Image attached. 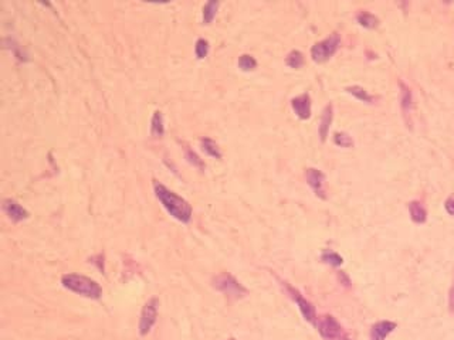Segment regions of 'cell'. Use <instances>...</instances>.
<instances>
[{
	"instance_id": "8fae6325",
	"label": "cell",
	"mask_w": 454,
	"mask_h": 340,
	"mask_svg": "<svg viewBox=\"0 0 454 340\" xmlns=\"http://www.w3.org/2000/svg\"><path fill=\"white\" fill-rule=\"evenodd\" d=\"M396 326L397 325L391 320H381L375 323L370 329V340H385L396 329Z\"/></svg>"
},
{
	"instance_id": "4316f807",
	"label": "cell",
	"mask_w": 454,
	"mask_h": 340,
	"mask_svg": "<svg viewBox=\"0 0 454 340\" xmlns=\"http://www.w3.org/2000/svg\"><path fill=\"white\" fill-rule=\"evenodd\" d=\"M338 278L341 281V283L344 285V286H348V288H351V280H349V277L345 274L344 271H339L338 272Z\"/></svg>"
},
{
	"instance_id": "484cf974",
	"label": "cell",
	"mask_w": 454,
	"mask_h": 340,
	"mask_svg": "<svg viewBox=\"0 0 454 340\" xmlns=\"http://www.w3.org/2000/svg\"><path fill=\"white\" fill-rule=\"evenodd\" d=\"M444 208H446V211H447L450 216H453L454 217V197H449V198L446 200Z\"/></svg>"
},
{
	"instance_id": "f1b7e54d",
	"label": "cell",
	"mask_w": 454,
	"mask_h": 340,
	"mask_svg": "<svg viewBox=\"0 0 454 340\" xmlns=\"http://www.w3.org/2000/svg\"><path fill=\"white\" fill-rule=\"evenodd\" d=\"M341 340H351V339H349V338H346V335H345L344 338H342V339H341Z\"/></svg>"
},
{
	"instance_id": "d6986e66",
	"label": "cell",
	"mask_w": 454,
	"mask_h": 340,
	"mask_svg": "<svg viewBox=\"0 0 454 340\" xmlns=\"http://www.w3.org/2000/svg\"><path fill=\"white\" fill-rule=\"evenodd\" d=\"M346 91L351 94V95H354L356 99H359V101H363V102H373V99L375 98L372 97V95H369L368 91H365L362 86H359V85H352V86H348L346 88Z\"/></svg>"
},
{
	"instance_id": "f546056e",
	"label": "cell",
	"mask_w": 454,
	"mask_h": 340,
	"mask_svg": "<svg viewBox=\"0 0 454 340\" xmlns=\"http://www.w3.org/2000/svg\"><path fill=\"white\" fill-rule=\"evenodd\" d=\"M227 340H236V339H233V338H232V339H227Z\"/></svg>"
},
{
	"instance_id": "44dd1931",
	"label": "cell",
	"mask_w": 454,
	"mask_h": 340,
	"mask_svg": "<svg viewBox=\"0 0 454 340\" xmlns=\"http://www.w3.org/2000/svg\"><path fill=\"white\" fill-rule=\"evenodd\" d=\"M321 259L327 264H330L332 267H339L344 264V258L339 254L333 253V251H325L324 254L321 255Z\"/></svg>"
},
{
	"instance_id": "ac0fdd59",
	"label": "cell",
	"mask_w": 454,
	"mask_h": 340,
	"mask_svg": "<svg viewBox=\"0 0 454 340\" xmlns=\"http://www.w3.org/2000/svg\"><path fill=\"white\" fill-rule=\"evenodd\" d=\"M200 143H202L203 150H205L209 156L216 159L221 158L220 149H219V146H217V143H216L213 139H210V138H203V139L200 141Z\"/></svg>"
},
{
	"instance_id": "3957f363",
	"label": "cell",
	"mask_w": 454,
	"mask_h": 340,
	"mask_svg": "<svg viewBox=\"0 0 454 340\" xmlns=\"http://www.w3.org/2000/svg\"><path fill=\"white\" fill-rule=\"evenodd\" d=\"M213 286L217 291H220L221 293H224L226 296L232 298V299H240V298H243V296L247 295V289H245L244 286L236 280L233 275L226 274V272L214 277Z\"/></svg>"
},
{
	"instance_id": "9c48e42d",
	"label": "cell",
	"mask_w": 454,
	"mask_h": 340,
	"mask_svg": "<svg viewBox=\"0 0 454 340\" xmlns=\"http://www.w3.org/2000/svg\"><path fill=\"white\" fill-rule=\"evenodd\" d=\"M3 211L14 223H20V221H23L29 217V213H27L25 207H22L16 200H12V198H6L3 201Z\"/></svg>"
},
{
	"instance_id": "2e32d148",
	"label": "cell",
	"mask_w": 454,
	"mask_h": 340,
	"mask_svg": "<svg viewBox=\"0 0 454 340\" xmlns=\"http://www.w3.org/2000/svg\"><path fill=\"white\" fill-rule=\"evenodd\" d=\"M356 22L361 26L366 27V28H375L379 25V20L375 14L368 12H361L356 14Z\"/></svg>"
},
{
	"instance_id": "7c38bea8",
	"label": "cell",
	"mask_w": 454,
	"mask_h": 340,
	"mask_svg": "<svg viewBox=\"0 0 454 340\" xmlns=\"http://www.w3.org/2000/svg\"><path fill=\"white\" fill-rule=\"evenodd\" d=\"M332 118H333V110H332V105L330 104L322 111V116H321V122H319V138H321L322 142H325V139L328 136Z\"/></svg>"
},
{
	"instance_id": "603a6c76",
	"label": "cell",
	"mask_w": 454,
	"mask_h": 340,
	"mask_svg": "<svg viewBox=\"0 0 454 340\" xmlns=\"http://www.w3.org/2000/svg\"><path fill=\"white\" fill-rule=\"evenodd\" d=\"M209 53V41L205 40V38H199L196 41V46H195V54L199 60L205 58Z\"/></svg>"
},
{
	"instance_id": "30bf717a",
	"label": "cell",
	"mask_w": 454,
	"mask_h": 340,
	"mask_svg": "<svg viewBox=\"0 0 454 340\" xmlns=\"http://www.w3.org/2000/svg\"><path fill=\"white\" fill-rule=\"evenodd\" d=\"M291 107L300 119H308L311 116V98L308 94L295 97L291 101Z\"/></svg>"
},
{
	"instance_id": "277c9868",
	"label": "cell",
	"mask_w": 454,
	"mask_h": 340,
	"mask_svg": "<svg viewBox=\"0 0 454 340\" xmlns=\"http://www.w3.org/2000/svg\"><path fill=\"white\" fill-rule=\"evenodd\" d=\"M341 38L336 33H333L328 38L322 40L317 43L315 46H312L311 49V57L312 60L317 62H324V61L330 60L332 56L335 54V51L339 47Z\"/></svg>"
},
{
	"instance_id": "cb8c5ba5",
	"label": "cell",
	"mask_w": 454,
	"mask_h": 340,
	"mask_svg": "<svg viewBox=\"0 0 454 340\" xmlns=\"http://www.w3.org/2000/svg\"><path fill=\"white\" fill-rule=\"evenodd\" d=\"M333 141H335L336 145L341 146V147H352V146H354L352 138L348 134H345V132H338V134H335Z\"/></svg>"
},
{
	"instance_id": "5b68a950",
	"label": "cell",
	"mask_w": 454,
	"mask_h": 340,
	"mask_svg": "<svg viewBox=\"0 0 454 340\" xmlns=\"http://www.w3.org/2000/svg\"><path fill=\"white\" fill-rule=\"evenodd\" d=\"M317 328L324 340H341L345 336L342 326L331 315H324L317 319Z\"/></svg>"
},
{
	"instance_id": "5bb4252c",
	"label": "cell",
	"mask_w": 454,
	"mask_h": 340,
	"mask_svg": "<svg viewBox=\"0 0 454 340\" xmlns=\"http://www.w3.org/2000/svg\"><path fill=\"white\" fill-rule=\"evenodd\" d=\"M400 85V105H402V110L405 113H407L412 105H413V97H412V91L409 89V86L405 83H399Z\"/></svg>"
},
{
	"instance_id": "7a4b0ae2",
	"label": "cell",
	"mask_w": 454,
	"mask_h": 340,
	"mask_svg": "<svg viewBox=\"0 0 454 340\" xmlns=\"http://www.w3.org/2000/svg\"><path fill=\"white\" fill-rule=\"evenodd\" d=\"M62 286L68 291L74 292L77 295L86 296L90 299H99L102 295V289L98 282L91 278H87L84 275L78 274H65L61 278Z\"/></svg>"
},
{
	"instance_id": "8992f818",
	"label": "cell",
	"mask_w": 454,
	"mask_h": 340,
	"mask_svg": "<svg viewBox=\"0 0 454 340\" xmlns=\"http://www.w3.org/2000/svg\"><path fill=\"white\" fill-rule=\"evenodd\" d=\"M158 305H159L158 299L152 298L144 306L142 313H141V320H139V333L142 336L148 335L151 329L153 328L156 317H158Z\"/></svg>"
},
{
	"instance_id": "9a60e30c",
	"label": "cell",
	"mask_w": 454,
	"mask_h": 340,
	"mask_svg": "<svg viewBox=\"0 0 454 340\" xmlns=\"http://www.w3.org/2000/svg\"><path fill=\"white\" fill-rule=\"evenodd\" d=\"M151 134L155 138H160L165 134V125H163V116H162V112L156 111L152 116V122H151Z\"/></svg>"
},
{
	"instance_id": "d4e9b609",
	"label": "cell",
	"mask_w": 454,
	"mask_h": 340,
	"mask_svg": "<svg viewBox=\"0 0 454 340\" xmlns=\"http://www.w3.org/2000/svg\"><path fill=\"white\" fill-rule=\"evenodd\" d=\"M186 159H187V162H189V163H192L193 166H196V168H199V169H205V163H203V160H202V159H199V156H197L193 150L186 149Z\"/></svg>"
},
{
	"instance_id": "ba28073f",
	"label": "cell",
	"mask_w": 454,
	"mask_h": 340,
	"mask_svg": "<svg viewBox=\"0 0 454 340\" xmlns=\"http://www.w3.org/2000/svg\"><path fill=\"white\" fill-rule=\"evenodd\" d=\"M307 182L309 184V187L314 190V193L321 197V198H325V190H324V183H325V174L318 169H308L307 173Z\"/></svg>"
},
{
	"instance_id": "7402d4cb",
	"label": "cell",
	"mask_w": 454,
	"mask_h": 340,
	"mask_svg": "<svg viewBox=\"0 0 454 340\" xmlns=\"http://www.w3.org/2000/svg\"><path fill=\"white\" fill-rule=\"evenodd\" d=\"M239 67L243 70V71H253L256 67H257V61L254 60V57L248 56V54H243L240 58H239Z\"/></svg>"
},
{
	"instance_id": "6da1fadb",
	"label": "cell",
	"mask_w": 454,
	"mask_h": 340,
	"mask_svg": "<svg viewBox=\"0 0 454 340\" xmlns=\"http://www.w3.org/2000/svg\"><path fill=\"white\" fill-rule=\"evenodd\" d=\"M153 190L163 208L173 219H176L181 223H189L192 220V206L184 198L173 193L172 190H169L168 187H165L163 184L158 182L153 183Z\"/></svg>"
},
{
	"instance_id": "52a82bcc",
	"label": "cell",
	"mask_w": 454,
	"mask_h": 340,
	"mask_svg": "<svg viewBox=\"0 0 454 340\" xmlns=\"http://www.w3.org/2000/svg\"><path fill=\"white\" fill-rule=\"evenodd\" d=\"M287 291L288 293L293 296V299H294L297 305H298V309H300V312H301V315L304 316V319L309 322V323H312V325H315L317 323V313H315V308H314V305L311 304L309 301H307L300 292L294 289V288H291V286H288L287 285Z\"/></svg>"
},
{
	"instance_id": "4fadbf2b",
	"label": "cell",
	"mask_w": 454,
	"mask_h": 340,
	"mask_svg": "<svg viewBox=\"0 0 454 340\" xmlns=\"http://www.w3.org/2000/svg\"><path fill=\"white\" fill-rule=\"evenodd\" d=\"M409 213H410V219L416 224H423L427 220V211L420 201H412L409 204Z\"/></svg>"
},
{
	"instance_id": "ffe728a7",
	"label": "cell",
	"mask_w": 454,
	"mask_h": 340,
	"mask_svg": "<svg viewBox=\"0 0 454 340\" xmlns=\"http://www.w3.org/2000/svg\"><path fill=\"white\" fill-rule=\"evenodd\" d=\"M285 64L288 65V67H291V68H295V70H298L300 67H303V64H304V56L300 53V51H291L287 57H285Z\"/></svg>"
},
{
	"instance_id": "83f0119b",
	"label": "cell",
	"mask_w": 454,
	"mask_h": 340,
	"mask_svg": "<svg viewBox=\"0 0 454 340\" xmlns=\"http://www.w3.org/2000/svg\"><path fill=\"white\" fill-rule=\"evenodd\" d=\"M449 309H450V312H454V283L453 286L450 288V292H449Z\"/></svg>"
},
{
	"instance_id": "e0dca14e",
	"label": "cell",
	"mask_w": 454,
	"mask_h": 340,
	"mask_svg": "<svg viewBox=\"0 0 454 340\" xmlns=\"http://www.w3.org/2000/svg\"><path fill=\"white\" fill-rule=\"evenodd\" d=\"M219 6H220V3H219V1H214V0L208 1V3L203 6V23H205V25H210V23L213 22V19L216 17V13H217Z\"/></svg>"
}]
</instances>
